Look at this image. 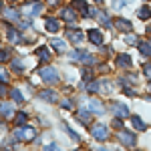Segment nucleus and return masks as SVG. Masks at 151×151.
<instances>
[{
	"instance_id": "f257e3e1",
	"label": "nucleus",
	"mask_w": 151,
	"mask_h": 151,
	"mask_svg": "<svg viewBox=\"0 0 151 151\" xmlns=\"http://www.w3.org/2000/svg\"><path fill=\"white\" fill-rule=\"evenodd\" d=\"M35 135H36V133H35V129H32V127H20V129L14 131V137H16V139H22V141L32 139Z\"/></svg>"
},
{
	"instance_id": "f03ea898",
	"label": "nucleus",
	"mask_w": 151,
	"mask_h": 151,
	"mask_svg": "<svg viewBox=\"0 0 151 151\" xmlns=\"http://www.w3.org/2000/svg\"><path fill=\"white\" fill-rule=\"evenodd\" d=\"M38 73H40V77H42V79H45L47 83H57V81H58V73H57L55 69H52V67L40 69Z\"/></svg>"
},
{
	"instance_id": "7ed1b4c3",
	"label": "nucleus",
	"mask_w": 151,
	"mask_h": 151,
	"mask_svg": "<svg viewBox=\"0 0 151 151\" xmlns=\"http://www.w3.org/2000/svg\"><path fill=\"white\" fill-rule=\"evenodd\" d=\"M70 58H73V60H81V63H87V65L95 63V58L91 57L89 52H79V50H75V52L70 55Z\"/></svg>"
},
{
	"instance_id": "20e7f679",
	"label": "nucleus",
	"mask_w": 151,
	"mask_h": 151,
	"mask_svg": "<svg viewBox=\"0 0 151 151\" xmlns=\"http://www.w3.org/2000/svg\"><path fill=\"white\" fill-rule=\"evenodd\" d=\"M93 137L95 139L105 141L107 137H109V129L105 127V125H97V127H93Z\"/></svg>"
},
{
	"instance_id": "39448f33",
	"label": "nucleus",
	"mask_w": 151,
	"mask_h": 151,
	"mask_svg": "<svg viewBox=\"0 0 151 151\" xmlns=\"http://www.w3.org/2000/svg\"><path fill=\"white\" fill-rule=\"evenodd\" d=\"M113 113H115L117 117H129V109L125 107V105H121V103H113Z\"/></svg>"
},
{
	"instance_id": "423d86ee",
	"label": "nucleus",
	"mask_w": 151,
	"mask_h": 151,
	"mask_svg": "<svg viewBox=\"0 0 151 151\" xmlns=\"http://www.w3.org/2000/svg\"><path fill=\"white\" fill-rule=\"evenodd\" d=\"M67 38H70L75 45H79L83 40V32L81 30H75V28H69V30H67Z\"/></svg>"
},
{
	"instance_id": "0eeeda50",
	"label": "nucleus",
	"mask_w": 151,
	"mask_h": 151,
	"mask_svg": "<svg viewBox=\"0 0 151 151\" xmlns=\"http://www.w3.org/2000/svg\"><path fill=\"white\" fill-rule=\"evenodd\" d=\"M70 6H73V8H75V10L83 12V14H85V16H87V14H91V10H89V8H87V2H83V0H75V2H73V4H70Z\"/></svg>"
},
{
	"instance_id": "6e6552de",
	"label": "nucleus",
	"mask_w": 151,
	"mask_h": 151,
	"mask_svg": "<svg viewBox=\"0 0 151 151\" xmlns=\"http://www.w3.org/2000/svg\"><path fill=\"white\" fill-rule=\"evenodd\" d=\"M119 139L123 141L125 145H133V143H135V135L129 133V131H121V133H119Z\"/></svg>"
},
{
	"instance_id": "1a4fd4ad",
	"label": "nucleus",
	"mask_w": 151,
	"mask_h": 151,
	"mask_svg": "<svg viewBox=\"0 0 151 151\" xmlns=\"http://www.w3.org/2000/svg\"><path fill=\"white\" fill-rule=\"evenodd\" d=\"M117 67H121V69H125V67H131V57H127V55H119L115 60Z\"/></svg>"
},
{
	"instance_id": "9d476101",
	"label": "nucleus",
	"mask_w": 151,
	"mask_h": 151,
	"mask_svg": "<svg viewBox=\"0 0 151 151\" xmlns=\"http://www.w3.org/2000/svg\"><path fill=\"white\" fill-rule=\"evenodd\" d=\"M87 36H89V38L93 40L95 45H101V42H103V35H101L99 30H95V28H91V30L87 32Z\"/></svg>"
},
{
	"instance_id": "9b49d317",
	"label": "nucleus",
	"mask_w": 151,
	"mask_h": 151,
	"mask_svg": "<svg viewBox=\"0 0 151 151\" xmlns=\"http://www.w3.org/2000/svg\"><path fill=\"white\" fill-rule=\"evenodd\" d=\"M60 14H63V18H65V20H69V22H75V18H77V16H75V8H73V6H70V8H63V12H60Z\"/></svg>"
},
{
	"instance_id": "f8f14e48",
	"label": "nucleus",
	"mask_w": 151,
	"mask_h": 151,
	"mask_svg": "<svg viewBox=\"0 0 151 151\" xmlns=\"http://www.w3.org/2000/svg\"><path fill=\"white\" fill-rule=\"evenodd\" d=\"M115 26L119 28V30H131V24H129L125 18H117V20H115Z\"/></svg>"
},
{
	"instance_id": "ddd939ff",
	"label": "nucleus",
	"mask_w": 151,
	"mask_h": 151,
	"mask_svg": "<svg viewBox=\"0 0 151 151\" xmlns=\"http://www.w3.org/2000/svg\"><path fill=\"white\" fill-rule=\"evenodd\" d=\"M95 16H97V18L105 24V26H111V20H109V16H107L103 10H97V12H95Z\"/></svg>"
},
{
	"instance_id": "4468645a",
	"label": "nucleus",
	"mask_w": 151,
	"mask_h": 151,
	"mask_svg": "<svg viewBox=\"0 0 151 151\" xmlns=\"http://www.w3.org/2000/svg\"><path fill=\"white\" fill-rule=\"evenodd\" d=\"M89 109L93 111V113H103V105L99 103V101H89Z\"/></svg>"
},
{
	"instance_id": "2eb2a0df",
	"label": "nucleus",
	"mask_w": 151,
	"mask_h": 151,
	"mask_svg": "<svg viewBox=\"0 0 151 151\" xmlns=\"http://www.w3.org/2000/svg\"><path fill=\"white\" fill-rule=\"evenodd\" d=\"M131 123H133V127L139 129V131H143V129H145V123H143V121H141V117H137V115L131 117Z\"/></svg>"
},
{
	"instance_id": "dca6fc26",
	"label": "nucleus",
	"mask_w": 151,
	"mask_h": 151,
	"mask_svg": "<svg viewBox=\"0 0 151 151\" xmlns=\"http://www.w3.org/2000/svg\"><path fill=\"white\" fill-rule=\"evenodd\" d=\"M137 47H139L141 55H145V57H151V45H149V42H139Z\"/></svg>"
},
{
	"instance_id": "f3484780",
	"label": "nucleus",
	"mask_w": 151,
	"mask_h": 151,
	"mask_svg": "<svg viewBox=\"0 0 151 151\" xmlns=\"http://www.w3.org/2000/svg\"><path fill=\"white\" fill-rule=\"evenodd\" d=\"M24 10L28 12V14H38V12L42 10V6H40V2H36V4H28V8H24Z\"/></svg>"
},
{
	"instance_id": "a211bd4d",
	"label": "nucleus",
	"mask_w": 151,
	"mask_h": 151,
	"mask_svg": "<svg viewBox=\"0 0 151 151\" xmlns=\"http://www.w3.org/2000/svg\"><path fill=\"white\" fill-rule=\"evenodd\" d=\"M0 113H2L4 117H8V119H10V117H12V107L8 103H2V105H0Z\"/></svg>"
},
{
	"instance_id": "6ab92c4d",
	"label": "nucleus",
	"mask_w": 151,
	"mask_h": 151,
	"mask_svg": "<svg viewBox=\"0 0 151 151\" xmlns=\"http://www.w3.org/2000/svg\"><path fill=\"white\" fill-rule=\"evenodd\" d=\"M47 30L48 32H57L58 30V22L55 20V18H48L47 20Z\"/></svg>"
},
{
	"instance_id": "aec40b11",
	"label": "nucleus",
	"mask_w": 151,
	"mask_h": 151,
	"mask_svg": "<svg viewBox=\"0 0 151 151\" xmlns=\"http://www.w3.org/2000/svg\"><path fill=\"white\" fill-rule=\"evenodd\" d=\"M36 55L40 57V60H48V57H50V55H48V48H47V47H40L38 50H36Z\"/></svg>"
},
{
	"instance_id": "412c9836",
	"label": "nucleus",
	"mask_w": 151,
	"mask_h": 151,
	"mask_svg": "<svg viewBox=\"0 0 151 151\" xmlns=\"http://www.w3.org/2000/svg\"><path fill=\"white\" fill-rule=\"evenodd\" d=\"M40 97L47 99V101H57V93H55V91H42Z\"/></svg>"
},
{
	"instance_id": "4be33fe9",
	"label": "nucleus",
	"mask_w": 151,
	"mask_h": 151,
	"mask_svg": "<svg viewBox=\"0 0 151 151\" xmlns=\"http://www.w3.org/2000/svg\"><path fill=\"white\" fill-rule=\"evenodd\" d=\"M52 47L57 48V50H60V52H63V50L67 48V45H65L63 40H58V38H52Z\"/></svg>"
},
{
	"instance_id": "5701e85b",
	"label": "nucleus",
	"mask_w": 151,
	"mask_h": 151,
	"mask_svg": "<svg viewBox=\"0 0 151 151\" xmlns=\"http://www.w3.org/2000/svg\"><path fill=\"white\" fill-rule=\"evenodd\" d=\"M10 97H12V101H18V103L22 101V93H20L18 89H12V91H10Z\"/></svg>"
},
{
	"instance_id": "b1692460",
	"label": "nucleus",
	"mask_w": 151,
	"mask_h": 151,
	"mask_svg": "<svg viewBox=\"0 0 151 151\" xmlns=\"http://www.w3.org/2000/svg\"><path fill=\"white\" fill-rule=\"evenodd\" d=\"M6 35H8V38H10L12 42H14V40H18V32H16L14 28H10V26L6 28Z\"/></svg>"
},
{
	"instance_id": "393cba45",
	"label": "nucleus",
	"mask_w": 151,
	"mask_h": 151,
	"mask_svg": "<svg viewBox=\"0 0 151 151\" xmlns=\"http://www.w3.org/2000/svg\"><path fill=\"white\" fill-rule=\"evenodd\" d=\"M149 16H151V10L147 8V6H143V8L139 10V18H149Z\"/></svg>"
},
{
	"instance_id": "a878e982",
	"label": "nucleus",
	"mask_w": 151,
	"mask_h": 151,
	"mask_svg": "<svg viewBox=\"0 0 151 151\" xmlns=\"http://www.w3.org/2000/svg\"><path fill=\"white\" fill-rule=\"evenodd\" d=\"M125 40H127L129 45H139V40H137V36H135V35H127V36H125Z\"/></svg>"
},
{
	"instance_id": "bb28decb",
	"label": "nucleus",
	"mask_w": 151,
	"mask_h": 151,
	"mask_svg": "<svg viewBox=\"0 0 151 151\" xmlns=\"http://www.w3.org/2000/svg\"><path fill=\"white\" fill-rule=\"evenodd\" d=\"M4 14H6V18H10V20H14V18L18 16V12H16V10H6Z\"/></svg>"
},
{
	"instance_id": "cd10ccee",
	"label": "nucleus",
	"mask_w": 151,
	"mask_h": 151,
	"mask_svg": "<svg viewBox=\"0 0 151 151\" xmlns=\"http://www.w3.org/2000/svg\"><path fill=\"white\" fill-rule=\"evenodd\" d=\"M79 121H81V123H89V121H91V119H89V113H81V115H79Z\"/></svg>"
},
{
	"instance_id": "c85d7f7f",
	"label": "nucleus",
	"mask_w": 151,
	"mask_h": 151,
	"mask_svg": "<svg viewBox=\"0 0 151 151\" xmlns=\"http://www.w3.org/2000/svg\"><path fill=\"white\" fill-rule=\"evenodd\" d=\"M87 89H89L91 93H97V91H99V83H91V85H89Z\"/></svg>"
},
{
	"instance_id": "c756f323",
	"label": "nucleus",
	"mask_w": 151,
	"mask_h": 151,
	"mask_svg": "<svg viewBox=\"0 0 151 151\" xmlns=\"http://www.w3.org/2000/svg\"><path fill=\"white\" fill-rule=\"evenodd\" d=\"M0 81H8V73L4 69H0Z\"/></svg>"
},
{
	"instance_id": "7c9ffc66",
	"label": "nucleus",
	"mask_w": 151,
	"mask_h": 151,
	"mask_svg": "<svg viewBox=\"0 0 151 151\" xmlns=\"http://www.w3.org/2000/svg\"><path fill=\"white\" fill-rule=\"evenodd\" d=\"M16 121H18L20 125H22L24 121H26V115H24V113H18V117H16Z\"/></svg>"
},
{
	"instance_id": "2f4dec72",
	"label": "nucleus",
	"mask_w": 151,
	"mask_h": 151,
	"mask_svg": "<svg viewBox=\"0 0 151 151\" xmlns=\"http://www.w3.org/2000/svg\"><path fill=\"white\" fill-rule=\"evenodd\" d=\"M143 70H145V75H147V77L151 79V63H147V65H145V69H143Z\"/></svg>"
},
{
	"instance_id": "473e14b6",
	"label": "nucleus",
	"mask_w": 151,
	"mask_h": 151,
	"mask_svg": "<svg viewBox=\"0 0 151 151\" xmlns=\"http://www.w3.org/2000/svg\"><path fill=\"white\" fill-rule=\"evenodd\" d=\"M63 109H73V103H70V101H63Z\"/></svg>"
},
{
	"instance_id": "72a5a7b5",
	"label": "nucleus",
	"mask_w": 151,
	"mask_h": 151,
	"mask_svg": "<svg viewBox=\"0 0 151 151\" xmlns=\"http://www.w3.org/2000/svg\"><path fill=\"white\" fill-rule=\"evenodd\" d=\"M12 65H14V69H22V63H20V60H14Z\"/></svg>"
},
{
	"instance_id": "f704fd0d",
	"label": "nucleus",
	"mask_w": 151,
	"mask_h": 151,
	"mask_svg": "<svg viewBox=\"0 0 151 151\" xmlns=\"http://www.w3.org/2000/svg\"><path fill=\"white\" fill-rule=\"evenodd\" d=\"M28 26H30V22H28V20H24V22H20V28H28Z\"/></svg>"
},
{
	"instance_id": "c9c22d12",
	"label": "nucleus",
	"mask_w": 151,
	"mask_h": 151,
	"mask_svg": "<svg viewBox=\"0 0 151 151\" xmlns=\"http://www.w3.org/2000/svg\"><path fill=\"white\" fill-rule=\"evenodd\" d=\"M0 10H2V2H0Z\"/></svg>"
},
{
	"instance_id": "e433bc0d",
	"label": "nucleus",
	"mask_w": 151,
	"mask_h": 151,
	"mask_svg": "<svg viewBox=\"0 0 151 151\" xmlns=\"http://www.w3.org/2000/svg\"><path fill=\"white\" fill-rule=\"evenodd\" d=\"M97 2H103V0H97Z\"/></svg>"
},
{
	"instance_id": "4c0bfd02",
	"label": "nucleus",
	"mask_w": 151,
	"mask_h": 151,
	"mask_svg": "<svg viewBox=\"0 0 151 151\" xmlns=\"http://www.w3.org/2000/svg\"><path fill=\"white\" fill-rule=\"evenodd\" d=\"M149 89H151V83H149Z\"/></svg>"
},
{
	"instance_id": "58836bf2",
	"label": "nucleus",
	"mask_w": 151,
	"mask_h": 151,
	"mask_svg": "<svg viewBox=\"0 0 151 151\" xmlns=\"http://www.w3.org/2000/svg\"><path fill=\"white\" fill-rule=\"evenodd\" d=\"M12 2H14V0H12Z\"/></svg>"
}]
</instances>
